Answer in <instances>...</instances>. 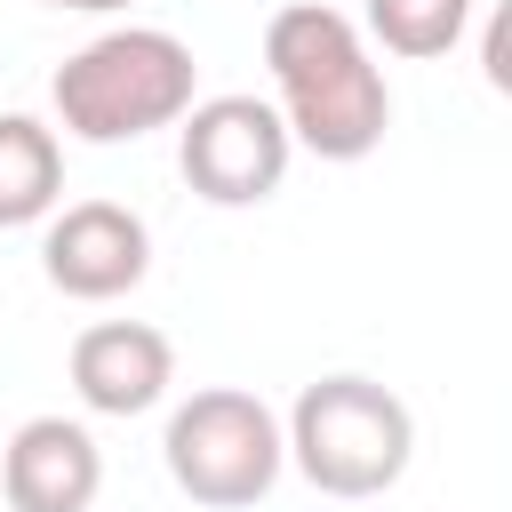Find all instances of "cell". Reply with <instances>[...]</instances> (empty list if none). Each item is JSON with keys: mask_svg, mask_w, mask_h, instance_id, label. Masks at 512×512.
<instances>
[{"mask_svg": "<svg viewBox=\"0 0 512 512\" xmlns=\"http://www.w3.org/2000/svg\"><path fill=\"white\" fill-rule=\"evenodd\" d=\"M264 72H272V112L288 144L320 160H368L392 128V88L384 64L368 56V32L328 8V0H288L264 24Z\"/></svg>", "mask_w": 512, "mask_h": 512, "instance_id": "6da1fadb", "label": "cell"}, {"mask_svg": "<svg viewBox=\"0 0 512 512\" xmlns=\"http://www.w3.org/2000/svg\"><path fill=\"white\" fill-rule=\"evenodd\" d=\"M200 64L176 32L160 24H112L88 48H72L48 80L56 128L80 144H136L152 128H176L200 96Z\"/></svg>", "mask_w": 512, "mask_h": 512, "instance_id": "7a4b0ae2", "label": "cell"}, {"mask_svg": "<svg viewBox=\"0 0 512 512\" xmlns=\"http://www.w3.org/2000/svg\"><path fill=\"white\" fill-rule=\"evenodd\" d=\"M280 448H288V464H296L320 496L360 504V496H384V488L408 472V456H416V416H408V400H400L392 384H376V376H320V384L296 392V408H288V424H280Z\"/></svg>", "mask_w": 512, "mask_h": 512, "instance_id": "3957f363", "label": "cell"}, {"mask_svg": "<svg viewBox=\"0 0 512 512\" xmlns=\"http://www.w3.org/2000/svg\"><path fill=\"white\" fill-rule=\"evenodd\" d=\"M160 456H168V480H176L192 504H208V512H248V504H264L272 480H280V464H288L280 416H272L256 392H240V384L192 392V400L168 416Z\"/></svg>", "mask_w": 512, "mask_h": 512, "instance_id": "277c9868", "label": "cell"}, {"mask_svg": "<svg viewBox=\"0 0 512 512\" xmlns=\"http://www.w3.org/2000/svg\"><path fill=\"white\" fill-rule=\"evenodd\" d=\"M288 128L264 96H200L176 120V168L208 208H256L288 176Z\"/></svg>", "mask_w": 512, "mask_h": 512, "instance_id": "5b68a950", "label": "cell"}, {"mask_svg": "<svg viewBox=\"0 0 512 512\" xmlns=\"http://www.w3.org/2000/svg\"><path fill=\"white\" fill-rule=\"evenodd\" d=\"M40 272L72 304H112V296H128L152 272V232L120 200H72L40 232Z\"/></svg>", "mask_w": 512, "mask_h": 512, "instance_id": "8992f818", "label": "cell"}, {"mask_svg": "<svg viewBox=\"0 0 512 512\" xmlns=\"http://www.w3.org/2000/svg\"><path fill=\"white\" fill-rule=\"evenodd\" d=\"M176 384V344L152 320H96L72 336V392L96 416H144Z\"/></svg>", "mask_w": 512, "mask_h": 512, "instance_id": "52a82bcc", "label": "cell"}, {"mask_svg": "<svg viewBox=\"0 0 512 512\" xmlns=\"http://www.w3.org/2000/svg\"><path fill=\"white\" fill-rule=\"evenodd\" d=\"M104 488V448L88 424L72 416H32L16 424L8 456H0V496L8 512H88Z\"/></svg>", "mask_w": 512, "mask_h": 512, "instance_id": "ba28073f", "label": "cell"}, {"mask_svg": "<svg viewBox=\"0 0 512 512\" xmlns=\"http://www.w3.org/2000/svg\"><path fill=\"white\" fill-rule=\"evenodd\" d=\"M64 200V144L32 112H0V232L48 224Z\"/></svg>", "mask_w": 512, "mask_h": 512, "instance_id": "9c48e42d", "label": "cell"}, {"mask_svg": "<svg viewBox=\"0 0 512 512\" xmlns=\"http://www.w3.org/2000/svg\"><path fill=\"white\" fill-rule=\"evenodd\" d=\"M472 24V0H368V32L376 48L424 64V56H448Z\"/></svg>", "mask_w": 512, "mask_h": 512, "instance_id": "30bf717a", "label": "cell"}, {"mask_svg": "<svg viewBox=\"0 0 512 512\" xmlns=\"http://www.w3.org/2000/svg\"><path fill=\"white\" fill-rule=\"evenodd\" d=\"M488 80H496V88H512V64H504V16L488 24Z\"/></svg>", "mask_w": 512, "mask_h": 512, "instance_id": "8fae6325", "label": "cell"}, {"mask_svg": "<svg viewBox=\"0 0 512 512\" xmlns=\"http://www.w3.org/2000/svg\"><path fill=\"white\" fill-rule=\"evenodd\" d=\"M40 8H72V16H112V8H128V0H40Z\"/></svg>", "mask_w": 512, "mask_h": 512, "instance_id": "7c38bea8", "label": "cell"}]
</instances>
